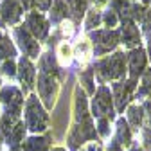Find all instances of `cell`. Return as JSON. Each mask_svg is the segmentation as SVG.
Instances as JSON below:
<instances>
[{"label": "cell", "instance_id": "cell-1", "mask_svg": "<svg viewBox=\"0 0 151 151\" xmlns=\"http://www.w3.org/2000/svg\"><path fill=\"white\" fill-rule=\"evenodd\" d=\"M24 124L32 133H42L49 128V115L45 108L40 104L36 96H29L25 101V115H24Z\"/></svg>", "mask_w": 151, "mask_h": 151}, {"label": "cell", "instance_id": "cell-2", "mask_svg": "<svg viewBox=\"0 0 151 151\" xmlns=\"http://www.w3.org/2000/svg\"><path fill=\"white\" fill-rule=\"evenodd\" d=\"M0 101L6 106V115L11 117H20V111H22V104H24V97H22V92L18 90L16 86H4L0 90Z\"/></svg>", "mask_w": 151, "mask_h": 151}, {"label": "cell", "instance_id": "cell-3", "mask_svg": "<svg viewBox=\"0 0 151 151\" xmlns=\"http://www.w3.org/2000/svg\"><path fill=\"white\" fill-rule=\"evenodd\" d=\"M113 97L106 86H101L93 97V103H92V113L96 115L97 119L101 117H106L108 121L113 119Z\"/></svg>", "mask_w": 151, "mask_h": 151}, {"label": "cell", "instance_id": "cell-4", "mask_svg": "<svg viewBox=\"0 0 151 151\" xmlns=\"http://www.w3.org/2000/svg\"><path fill=\"white\" fill-rule=\"evenodd\" d=\"M56 92H58V81H56V78L52 74L40 72V76H38V93H40V97L43 99V104L47 108L54 106Z\"/></svg>", "mask_w": 151, "mask_h": 151}, {"label": "cell", "instance_id": "cell-5", "mask_svg": "<svg viewBox=\"0 0 151 151\" xmlns=\"http://www.w3.org/2000/svg\"><path fill=\"white\" fill-rule=\"evenodd\" d=\"M14 36H16V42L20 45V49L25 52V56L29 58H38V54H40V45H38L36 38L27 31V27H18L14 31Z\"/></svg>", "mask_w": 151, "mask_h": 151}, {"label": "cell", "instance_id": "cell-6", "mask_svg": "<svg viewBox=\"0 0 151 151\" xmlns=\"http://www.w3.org/2000/svg\"><path fill=\"white\" fill-rule=\"evenodd\" d=\"M25 27L34 38H38V40H43L49 32V24L40 13H31L27 16V25Z\"/></svg>", "mask_w": 151, "mask_h": 151}, {"label": "cell", "instance_id": "cell-7", "mask_svg": "<svg viewBox=\"0 0 151 151\" xmlns=\"http://www.w3.org/2000/svg\"><path fill=\"white\" fill-rule=\"evenodd\" d=\"M92 38L96 40V54H101V52H106V50H111L113 47L117 45L119 42V34L113 32V31H99L96 34H92Z\"/></svg>", "mask_w": 151, "mask_h": 151}, {"label": "cell", "instance_id": "cell-8", "mask_svg": "<svg viewBox=\"0 0 151 151\" xmlns=\"http://www.w3.org/2000/svg\"><path fill=\"white\" fill-rule=\"evenodd\" d=\"M18 78H20V83H22L25 92L32 88L34 78H36V70H34L32 63L29 61V58H22L20 63H18Z\"/></svg>", "mask_w": 151, "mask_h": 151}, {"label": "cell", "instance_id": "cell-9", "mask_svg": "<svg viewBox=\"0 0 151 151\" xmlns=\"http://www.w3.org/2000/svg\"><path fill=\"white\" fill-rule=\"evenodd\" d=\"M0 16L6 24H16L22 16V7L16 0H2L0 6Z\"/></svg>", "mask_w": 151, "mask_h": 151}, {"label": "cell", "instance_id": "cell-10", "mask_svg": "<svg viewBox=\"0 0 151 151\" xmlns=\"http://www.w3.org/2000/svg\"><path fill=\"white\" fill-rule=\"evenodd\" d=\"M25 124H24V121H18L14 126H13V129L7 133V137H6V144L9 146V149L11 151H20V146H22V142H24V137H25Z\"/></svg>", "mask_w": 151, "mask_h": 151}, {"label": "cell", "instance_id": "cell-11", "mask_svg": "<svg viewBox=\"0 0 151 151\" xmlns=\"http://www.w3.org/2000/svg\"><path fill=\"white\" fill-rule=\"evenodd\" d=\"M135 88V79H131L128 83H117L115 86H113V90H115V101H117V110L122 111L124 106L128 104V101L131 99V92H133Z\"/></svg>", "mask_w": 151, "mask_h": 151}, {"label": "cell", "instance_id": "cell-12", "mask_svg": "<svg viewBox=\"0 0 151 151\" xmlns=\"http://www.w3.org/2000/svg\"><path fill=\"white\" fill-rule=\"evenodd\" d=\"M50 146V137L49 135H32L27 140L22 142L20 149L22 151H49Z\"/></svg>", "mask_w": 151, "mask_h": 151}, {"label": "cell", "instance_id": "cell-13", "mask_svg": "<svg viewBox=\"0 0 151 151\" xmlns=\"http://www.w3.org/2000/svg\"><path fill=\"white\" fill-rule=\"evenodd\" d=\"M146 67V54L142 49H135L129 54V70H131V78L137 79L139 76L144 72Z\"/></svg>", "mask_w": 151, "mask_h": 151}, {"label": "cell", "instance_id": "cell-14", "mask_svg": "<svg viewBox=\"0 0 151 151\" xmlns=\"http://www.w3.org/2000/svg\"><path fill=\"white\" fill-rule=\"evenodd\" d=\"M115 142L119 146H129L131 144V129L128 128V122L124 119L117 121V135H115Z\"/></svg>", "mask_w": 151, "mask_h": 151}, {"label": "cell", "instance_id": "cell-15", "mask_svg": "<svg viewBox=\"0 0 151 151\" xmlns=\"http://www.w3.org/2000/svg\"><path fill=\"white\" fill-rule=\"evenodd\" d=\"M110 67H111L113 79H115V78H122V76H124V54L117 52L115 56H111V58H110Z\"/></svg>", "mask_w": 151, "mask_h": 151}, {"label": "cell", "instance_id": "cell-16", "mask_svg": "<svg viewBox=\"0 0 151 151\" xmlns=\"http://www.w3.org/2000/svg\"><path fill=\"white\" fill-rule=\"evenodd\" d=\"M122 36H124V43L128 47H135L139 43V31L137 27H133V24H124Z\"/></svg>", "mask_w": 151, "mask_h": 151}, {"label": "cell", "instance_id": "cell-17", "mask_svg": "<svg viewBox=\"0 0 151 151\" xmlns=\"http://www.w3.org/2000/svg\"><path fill=\"white\" fill-rule=\"evenodd\" d=\"M16 56V49L9 38H2L0 40V58L2 60H13Z\"/></svg>", "mask_w": 151, "mask_h": 151}, {"label": "cell", "instance_id": "cell-18", "mask_svg": "<svg viewBox=\"0 0 151 151\" xmlns=\"http://www.w3.org/2000/svg\"><path fill=\"white\" fill-rule=\"evenodd\" d=\"M142 119H144V108L142 106H129L128 108V121L131 122V126L139 128L142 124Z\"/></svg>", "mask_w": 151, "mask_h": 151}, {"label": "cell", "instance_id": "cell-19", "mask_svg": "<svg viewBox=\"0 0 151 151\" xmlns=\"http://www.w3.org/2000/svg\"><path fill=\"white\" fill-rule=\"evenodd\" d=\"M65 13H67V6L63 4V0H56L54 9H52V14H50V20L52 22H60L61 18L65 16Z\"/></svg>", "mask_w": 151, "mask_h": 151}, {"label": "cell", "instance_id": "cell-20", "mask_svg": "<svg viewBox=\"0 0 151 151\" xmlns=\"http://www.w3.org/2000/svg\"><path fill=\"white\" fill-rule=\"evenodd\" d=\"M68 6H70V11L74 13V16L79 18L86 7V0H68Z\"/></svg>", "mask_w": 151, "mask_h": 151}, {"label": "cell", "instance_id": "cell-21", "mask_svg": "<svg viewBox=\"0 0 151 151\" xmlns=\"http://www.w3.org/2000/svg\"><path fill=\"white\" fill-rule=\"evenodd\" d=\"M2 72L6 74V76H13L16 74V65H14V61L13 60H6L4 63H2Z\"/></svg>", "mask_w": 151, "mask_h": 151}, {"label": "cell", "instance_id": "cell-22", "mask_svg": "<svg viewBox=\"0 0 151 151\" xmlns=\"http://www.w3.org/2000/svg\"><path fill=\"white\" fill-rule=\"evenodd\" d=\"M108 126H110V124H108V119H106V117L97 119V133H99L101 137H106V135H108V131H110Z\"/></svg>", "mask_w": 151, "mask_h": 151}, {"label": "cell", "instance_id": "cell-23", "mask_svg": "<svg viewBox=\"0 0 151 151\" xmlns=\"http://www.w3.org/2000/svg\"><path fill=\"white\" fill-rule=\"evenodd\" d=\"M81 79H83V83H85V86H86V90L92 93L93 92V83H92V70H88V72H85L83 76H81Z\"/></svg>", "mask_w": 151, "mask_h": 151}, {"label": "cell", "instance_id": "cell-24", "mask_svg": "<svg viewBox=\"0 0 151 151\" xmlns=\"http://www.w3.org/2000/svg\"><path fill=\"white\" fill-rule=\"evenodd\" d=\"M99 20H101V16H99L97 13H90L88 20H86V27H88V29H92V27H97Z\"/></svg>", "mask_w": 151, "mask_h": 151}, {"label": "cell", "instance_id": "cell-25", "mask_svg": "<svg viewBox=\"0 0 151 151\" xmlns=\"http://www.w3.org/2000/svg\"><path fill=\"white\" fill-rule=\"evenodd\" d=\"M104 22H106V25H115V22H117L115 13H113V11H108V13L104 14Z\"/></svg>", "mask_w": 151, "mask_h": 151}, {"label": "cell", "instance_id": "cell-26", "mask_svg": "<svg viewBox=\"0 0 151 151\" xmlns=\"http://www.w3.org/2000/svg\"><path fill=\"white\" fill-rule=\"evenodd\" d=\"M50 2H52V0H34L36 7H38V9H42V11H47V9L50 7Z\"/></svg>", "mask_w": 151, "mask_h": 151}, {"label": "cell", "instance_id": "cell-27", "mask_svg": "<svg viewBox=\"0 0 151 151\" xmlns=\"http://www.w3.org/2000/svg\"><path fill=\"white\" fill-rule=\"evenodd\" d=\"M144 29H147V31L151 29V11L146 14V20H144Z\"/></svg>", "mask_w": 151, "mask_h": 151}, {"label": "cell", "instance_id": "cell-28", "mask_svg": "<svg viewBox=\"0 0 151 151\" xmlns=\"http://www.w3.org/2000/svg\"><path fill=\"white\" fill-rule=\"evenodd\" d=\"M108 151H122V149H121V146H119L115 140H113V142H110V147H108Z\"/></svg>", "mask_w": 151, "mask_h": 151}, {"label": "cell", "instance_id": "cell-29", "mask_svg": "<svg viewBox=\"0 0 151 151\" xmlns=\"http://www.w3.org/2000/svg\"><path fill=\"white\" fill-rule=\"evenodd\" d=\"M20 2L24 4V7H29V2H31V0H20Z\"/></svg>", "mask_w": 151, "mask_h": 151}, {"label": "cell", "instance_id": "cell-30", "mask_svg": "<svg viewBox=\"0 0 151 151\" xmlns=\"http://www.w3.org/2000/svg\"><path fill=\"white\" fill-rule=\"evenodd\" d=\"M6 139H4V135H2V131H0V146H2V142H4Z\"/></svg>", "mask_w": 151, "mask_h": 151}, {"label": "cell", "instance_id": "cell-31", "mask_svg": "<svg viewBox=\"0 0 151 151\" xmlns=\"http://www.w3.org/2000/svg\"><path fill=\"white\" fill-rule=\"evenodd\" d=\"M50 151H65L63 147H54V149H50Z\"/></svg>", "mask_w": 151, "mask_h": 151}, {"label": "cell", "instance_id": "cell-32", "mask_svg": "<svg viewBox=\"0 0 151 151\" xmlns=\"http://www.w3.org/2000/svg\"><path fill=\"white\" fill-rule=\"evenodd\" d=\"M149 54H151V36H149Z\"/></svg>", "mask_w": 151, "mask_h": 151}, {"label": "cell", "instance_id": "cell-33", "mask_svg": "<svg viewBox=\"0 0 151 151\" xmlns=\"http://www.w3.org/2000/svg\"><path fill=\"white\" fill-rule=\"evenodd\" d=\"M97 2H104V0H97Z\"/></svg>", "mask_w": 151, "mask_h": 151}, {"label": "cell", "instance_id": "cell-34", "mask_svg": "<svg viewBox=\"0 0 151 151\" xmlns=\"http://www.w3.org/2000/svg\"><path fill=\"white\" fill-rule=\"evenodd\" d=\"M144 2H149V0H144Z\"/></svg>", "mask_w": 151, "mask_h": 151}, {"label": "cell", "instance_id": "cell-35", "mask_svg": "<svg viewBox=\"0 0 151 151\" xmlns=\"http://www.w3.org/2000/svg\"><path fill=\"white\" fill-rule=\"evenodd\" d=\"M0 27H2V22H0Z\"/></svg>", "mask_w": 151, "mask_h": 151}, {"label": "cell", "instance_id": "cell-36", "mask_svg": "<svg viewBox=\"0 0 151 151\" xmlns=\"http://www.w3.org/2000/svg\"><path fill=\"white\" fill-rule=\"evenodd\" d=\"M149 119H151V115H149Z\"/></svg>", "mask_w": 151, "mask_h": 151}, {"label": "cell", "instance_id": "cell-37", "mask_svg": "<svg viewBox=\"0 0 151 151\" xmlns=\"http://www.w3.org/2000/svg\"><path fill=\"white\" fill-rule=\"evenodd\" d=\"M0 117H2V115H0Z\"/></svg>", "mask_w": 151, "mask_h": 151}, {"label": "cell", "instance_id": "cell-38", "mask_svg": "<svg viewBox=\"0 0 151 151\" xmlns=\"http://www.w3.org/2000/svg\"><path fill=\"white\" fill-rule=\"evenodd\" d=\"M0 85H2V83H0Z\"/></svg>", "mask_w": 151, "mask_h": 151}]
</instances>
